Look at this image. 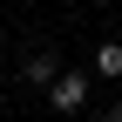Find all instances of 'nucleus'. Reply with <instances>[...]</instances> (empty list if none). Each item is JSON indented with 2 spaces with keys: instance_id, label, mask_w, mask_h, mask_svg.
Instances as JSON below:
<instances>
[{
  "instance_id": "3",
  "label": "nucleus",
  "mask_w": 122,
  "mask_h": 122,
  "mask_svg": "<svg viewBox=\"0 0 122 122\" xmlns=\"http://www.w3.org/2000/svg\"><path fill=\"white\" fill-rule=\"evenodd\" d=\"M54 75H61V68H54V54H27V81H41V88H48Z\"/></svg>"
},
{
  "instance_id": "1",
  "label": "nucleus",
  "mask_w": 122,
  "mask_h": 122,
  "mask_svg": "<svg viewBox=\"0 0 122 122\" xmlns=\"http://www.w3.org/2000/svg\"><path fill=\"white\" fill-rule=\"evenodd\" d=\"M48 102H54L61 115H75L88 102V75H54V81H48Z\"/></svg>"
},
{
  "instance_id": "2",
  "label": "nucleus",
  "mask_w": 122,
  "mask_h": 122,
  "mask_svg": "<svg viewBox=\"0 0 122 122\" xmlns=\"http://www.w3.org/2000/svg\"><path fill=\"white\" fill-rule=\"evenodd\" d=\"M95 68L109 75V81H122V41H102L95 48Z\"/></svg>"
},
{
  "instance_id": "4",
  "label": "nucleus",
  "mask_w": 122,
  "mask_h": 122,
  "mask_svg": "<svg viewBox=\"0 0 122 122\" xmlns=\"http://www.w3.org/2000/svg\"><path fill=\"white\" fill-rule=\"evenodd\" d=\"M115 122H122V102H115Z\"/></svg>"
}]
</instances>
